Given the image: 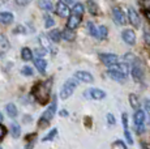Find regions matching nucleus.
I'll use <instances>...</instances> for the list:
<instances>
[{"label": "nucleus", "instance_id": "1", "mask_svg": "<svg viewBox=\"0 0 150 149\" xmlns=\"http://www.w3.org/2000/svg\"><path fill=\"white\" fill-rule=\"evenodd\" d=\"M51 84H52L51 80H46L45 82H39V84H37L35 87H34L31 93L35 96V98L39 101V104L45 105L48 102L50 92H51Z\"/></svg>", "mask_w": 150, "mask_h": 149}, {"label": "nucleus", "instance_id": "2", "mask_svg": "<svg viewBox=\"0 0 150 149\" xmlns=\"http://www.w3.org/2000/svg\"><path fill=\"white\" fill-rule=\"evenodd\" d=\"M56 107H57V99H56V97H54L52 102H51V105H50V107H48L47 110L42 114L41 119H39V122H38L39 127H45V126H47L48 123L52 120L55 113H56Z\"/></svg>", "mask_w": 150, "mask_h": 149}, {"label": "nucleus", "instance_id": "3", "mask_svg": "<svg viewBox=\"0 0 150 149\" xmlns=\"http://www.w3.org/2000/svg\"><path fill=\"white\" fill-rule=\"evenodd\" d=\"M77 88V81L74 79H68L67 81L64 82L62 90H60V98L62 99H67L68 97H71L73 94L74 89Z\"/></svg>", "mask_w": 150, "mask_h": 149}, {"label": "nucleus", "instance_id": "4", "mask_svg": "<svg viewBox=\"0 0 150 149\" xmlns=\"http://www.w3.org/2000/svg\"><path fill=\"white\" fill-rule=\"evenodd\" d=\"M112 18L116 22L117 25H125L127 18H125V13L122 11V8L115 7L112 8Z\"/></svg>", "mask_w": 150, "mask_h": 149}, {"label": "nucleus", "instance_id": "5", "mask_svg": "<svg viewBox=\"0 0 150 149\" xmlns=\"http://www.w3.org/2000/svg\"><path fill=\"white\" fill-rule=\"evenodd\" d=\"M99 59H100V62L105 65H107V67H114L117 63V60H119L117 59V55H115V54H100Z\"/></svg>", "mask_w": 150, "mask_h": 149}, {"label": "nucleus", "instance_id": "6", "mask_svg": "<svg viewBox=\"0 0 150 149\" xmlns=\"http://www.w3.org/2000/svg\"><path fill=\"white\" fill-rule=\"evenodd\" d=\"M122 38H123V41L129 46H133L134 43H136V34H134V31L132 29L124 30L122 33Z\"/></svg>", "mask_w": 150, "mask_h": 149}, {"label": "nucleus", "instance_id": "7", "mask_svg": "<svg viewBox=\"0 0 150 149\" xmlns=\"http://www.w3.org/2000/svg\"><path fill=\"white\" fill-rule=\"evenodd\" d=\"M81 20H82V16H79V15H74V13H71V16H68V22H67V28L69 29H77L79 25L81 24Z\"/></svg>", "mask_w": 150, "mask_h": 149}, {"label": "nucleus", "instance_id": "8", "mask_svg": "<svg viewBox=\"0 0 150 149\" xmlns=\"http://www.w3.org/2000/svg\"><path fill=\"white\" fill-rule=\"evenodd\" d=\"M132 76L134 81H141L142 80V68H141L140 60H134L133 67H132Z\"/></svg>", "mask_w": 150, "mask_h": 149}, {"label": "nucleus", "instance_id": "9", "mask_svg": "<svg viewBox=\"0 0 150 149\" xmlns=\"http://www.w3.org/2000/svg\"><path fill=\"white\" fill-rule=\"evenodd\" d=\"M74 77H76L77 80H80V81H82V82H88V84L94 81L93 74L86 72V71H77V72L74 73Z\"/></svg>", "mask_w": 150, "mask_h": 149}, {"label": "nucleus", "instance_id": "10", "mask_svg": "<svg viewBox=\"0 0 150 149\" xmlns=\"http://www.w3.org/2000/svg\"><path fill=\"white\" fill-rule=\"evenodd\" d=\"M107 74H108L110 77H111L112 80H115V81H119V82L124 81V80H125V76H127L125 73H123L122 71L116 70V68H112V70H108V71H107Z\"/></svg>", "mask_w": 150, "mask_h": 149}, {"label": "nucleus", "instance_id": "11", "mask_svg": "<svg viewBox=\"0 0 150 149\" xmlns=\"http://www.w3.org/2000/svg\"><path fill=\"white\" fill-rule=\"evenodd\" d=\"M128 20L134 28L140 26V22H141L140 21V16H138V13L133 9V8H129L128 9Z\"/></svg>", "mask_w": 150, "mask_h": 149}, {"label": "nucleus", "instance_id": "12", "mask_svg": "<svg viewBox=\"0 0 150 149\" xmlns=\"http://www.w3.org/2000/svg\"><path fill=\"white\" fill-rule=\"evenodd\" d=\"M56 13L60 17H68L69 16V8L64 1H59L56 4Z\"/></svg>", "mask_w": 150, "mask_h": 149}, {"label": "nucleus", "instance_id": "13", "mask_svg": "<svg viewBox=\"0 0 150 149\" xmlns=\"http://www.w3.org/2000/svg\"><path fill=\"white\" fill-rule=\"evenodd\" d=\"M34 65L37 67V70L39 71V73L45 74L46 73V70H47V62L45 59H42V56H37L34 59Z\"/></svg>", "mask_w": 150, "mask_h": 149}, {"label": "nucleus", "instance_id": "14", "mask_svg": "<svg viewBox=\"0 0 150 149\" xmlns=\"http://www.w3.org/2000/svg\"><path fill=\"white\" fill-rule=\"evenodd\" d=\"M133 120H134V126H141L145 123L146 120V115L142 110H136L134 113V116H133Z\"/></svg>", "mask_w": 150, "mask_h": 149}, {"label": "nucleus", "instance_id": "15", "mask_svg": "<svg viewBox=\"0 0 150 149\" xmlns=\"http://www.w3.org/2000/svg\"><path fill=\"white\" fill-rule=\"evenodd\" d=\"M86 94H89V96H90V98H93V99H103L106 97L105 92L100 90V89H96V88L90 89Z\"/></svg>", "mask_w": 150, "mask_h": 149}, {"label": "nucleus", "instance_id": "16", "mask_svg": "<svg viewBox=\"0 0 150 149\" xmlns=\"http://www.w3.org/2000/svg\"><path fill=\"white\" fill-rule=\"evenodd\" d=\"M13 15L11 12H0V22L4 25H8V24H12L13 22Z\"/></svg>", "mask_w": 150, "mask_h": 149}, {"label": "nucleus", "instance_id": "17", "mask_svg": "<svg viewBox=\"0 0 150 149\" xmlns=\"http://www.w3.org/2000/svg\"><path fill=\"white\" fill-rule=\"evenodd\" d=\"M88 11L90 12V15H93V16L99 15V7H98V4L96 1H93V0H89L88 1Z\"/></svg>", "mask_w": 150, "mask_h": 149}, {"label": "nucleus", "instance_id": "18", "mask_svg": "<svg viewBox=\"0 0 150 149\" xmlns=\"http://www.w3.org/2000/svg\"><path fill=\"white\" fill-rule=\"evenodd\" d=\"M48 38L57 43V42H60V39L63 38V33H60V30H57V29H52L48 33Z\"/></svg>", "mask_w": 150, "mask_h": 149}, {"label": "nucleus", "instance_id": "19", "mask_svg": "<svg viewBox=\"0 0 150 149\" xmlns=\"http://www.w3.org/2000/svg\"><path fill=\"white\" fill-rule=\"evenodd\" d=\"M62 33H63V38H64L65 41H73V39L76 38V34H74L73 29H69V28H67V29H64Z\"/></svg>", "mask_w": 150, "mask_h": 149}, {"label": "nucleus", "instance_id": "20", "mask_svg": "<svg viewBox=\"0 0 150 149\" xmlns=\"http://www.w3.org/2000/svg\"><path fill=\"white\" fill-rule=\"evenodd\" d=\"M5 110H7V114L11 118H16L17 116V107L13 104H8L5 106Z\"/></svg>", "mask_w": 150, "mask_h": 149}, {"label": "nucleus", "instance_id": "21", "mask_svg": "<svg viewBox=\"0 0 150 149\" xmlns=\"http://www.w3.org/2000/svg\"><path fill=\"white\" fill-rule=\"evenodd\" d=\"M21 58L24 59V60H31L33 59V53H31V50L29 47H24L21 50Z\"/></svg>", "mask_w": 150, "mask_h": 149}, {"label": "nucleus", "instance_id": "22", "mask_svg": "<svg viewBox=\"0 0 150 149\" xmlns=\"http://www.w3.org/2000/svg\"><path fill=\"white\" fill-rule=\"evenodd\" d=\"M38 5L39 8L43 11H51L52 9V4L50 0H38Z\"/></svg>", "mask_w": 150, "mask_h": 149}, {"label": "nucleus", "instance_id": "23", "mask_svg": "<svg viewBox=\"0 0 150 149\" xmlns=\"http://www.w3.org/2000/svg\"><path fill=\"white\" fill-rule=\"evenodd\" d=\"M83 5L81 3H74L73 8H72V13H74V15H79V16H82L83 15Z\"/></svg>", "mask_w": 150, "mask_h": 149}, {"label": "nucleus", "instance_id": "24", "mask_svg": "<svg viewBox=\"0 0 150 149\" xmlns=\"http://www.w3.org/2000/svg\"><path fill=\"white\" fill-rule=\"evenodd\" d=\"M129 104H131V106L134 109V110H138L140 102H138V98H137L136 94H129Z\"/></svg>", "mask_w": 150, "mask_h": 149}, {"label": "nucleus", "instance_id": "25", "mask_svg": "<svg viewBox=\"0 0 150 149\" xmlns=\"http://www.w3.org/2000/svg\"><path fill=\"white\" fill-rule=\"evenodd\" d=\"M8 48H9V42H8V39L5 38L4 35H0V51L4 53Z\"/></svg>", "mask_w": 150, "mask_h": 149}, {"label": "nucleus", "instance_id": "26", "mask_svg": "<svg viewBox=\"0 0 150 149\" xmlns=\"http://www.w3.org/2000/svg\"><path fill=\"white\" fill-rule=\"evenodd\" d=\"M107 34H108V30L106 26H99L98 28V39H106L107 38Z\"/></svg>", "mask_w": 150, "mask_h": 149}, {"label": "nucleus", "instance_id": "27", "mask_svg": "<svg viewBox=\"0 0 150 149\" xmlns=\"http://www.w3.org/2000/svg\"><path fill=\"white\" fill-rule=\"evenodd\" d=\"M86 28H88L89 33H90L91 35H93V37H97V38H98V29L96 28V25H94V22L89 21L88 24H86Z\"/></svg>", "mask_w": 150, "mask_h": 149}, {"label": "nucleus", "instance_id": "28", "mask_svg": "<svg viewBox=\"0 0 150 149\" xmlns=\"http://www.w3.org/2000/svg\"><path fill=\"white\" fill-rule=\"evenodd\" d=\"M11 133H12L13 137H18L20 135H21V130H20V126L16 124V123H13L12 126H11Z\"/></svg>", "mask_w": 150, "mask_h": 149}, {"label": "nucleus", "instance_id": "29", "mask_svg": "<svg viewBox=\"0 0 150 149\" xmlns=\"http://www.w3.org/2000/svg\"><path fill=\"white\" fill-rule=\"evenodd\" d=\"M114 68H116V70L122 71L123 73H128V64L127 63H116V64L114 65Z\"/></svg>", "mask_w": 150, "mask_h": 149}, {"label": "nucleus", "instance_id": "30", "mask_svg": "<svg viewBox=\"0 0 150 149\" xmlns=\"http://www.w3.org/2000/svg\"><path fill=\"white\" fill-rule=\"evenodd\" d=\"M56 135H57V130H56V128H52L50 133H47L45 137H43V139H42V141H48V140H52L54 137L56 136Z\"/></svg>", "mask_w": 150, "mask_h": 149}, {"label": "nucleus", "instance_id": "31", "mask_svg": "<svg viewBox=\"0 0 150 149\" xmlns=\"http://www.w3.org/2000/svg\"><path fill=\"white\" fill-rule=\"evenodd\" d=\"M54 25H55V20H54V18H52V17H51V16L46 15V16H45V26H46V28H47V29H48V28L54 26Z\"/></svg>", "mask_w": 150, "mask_h": 149}, {"label": "nucleus", "instance_id": "32", "mask_svg": "<svg viewBox=\"0 0 150 149\" xmlns=\"http://www.w3.org/2000/svg\"><path fill=\"white\" fill-rule=\"evenodd\" d=\"M21 73L24 74V76H33L34 71H33V68H31V67H29V65H25V67L21 70Z\"/></svg>", "mask_w": 150, "mask_h": 149}, {"label": "nucleus", "instance_id": "33", "mask_svg": "<svg viewBox=\"0 0 150 149\" xmlns=\"http://www.w3.org/2000/svg\"><path fill=\"white\" fill-rule=\"evenodd\" d=\"M122 120H123L124 130H128V115H127V113H123V115H122Z\"/></svg>", "mask_w": 150, "mask_h": 149}, {"label": "nucleus", "instance_id": "34", "mask_svg": "<svg viewBox=\"0 0 150 149\" xmlns=\"http://www.w3.org/2000/svg\"><path fill=\"white\" fill-rule=\"evenodd\" d=\"M124 135H125V139L128 141V144H133V139H132V135L128 130H124Z\"/></svg>", "mask_w": 150, "mask_h": 149}, {"label": "nucleus", "instance_id": "35", "mask_svg": "<svg viewBox=\"0 0 150 149\" xmlns=\"http://www.w3.org/2000/svg\"><path fill=\"white\" fill-rule=\"evenodd\" d=\"M112 147H114V148H123V149H125V143H123L122 140H117V141H115L114 144H112Z\"/></svg>", "mask_w": 150, "mask_h": 149}, {"label": "nucleus", "instance_id": "36", "mask_svg": "<svg viewBox=\"0 0 150 149\" xmlns=\"http://www.w3.org/2000/svg\"><path fill=\"white\" fill-rule=\"evenodd\" d=\"M107 122H108V124H115L116 123V120H115L112 114H107Z\"/></svg>", "mask_w": 150, "mask_h": 149}, {"label": "nucleus", "instance_id": "37", "mask_svg": "<svg viewBox=\"0 0 150 149\" xmlns=\"http://www.w3.org/2000/svg\"><path fill=\"white\" fill-rule=\"evenodd\" d=\"M35 54H37V56H43L46 54V50H45V48H37Z\"/></svg>", "mask_w": 150, "mask_h": 149}, {"label": "nucleus", "instance_id": "38", "mask_svg": "<svg viewBox=\"0 0 150 149\" xmlns=\"http://www.w3.org/2000/svg\"><path fill=\"white\" fill-rule=\"evenodd\" d=\"M141 4H142V7H145L146 9H149V8H150V0H142V1H141Z\"/></svg>", "mask_w": 150, "mask_h": 149}, {"label": "nucleus", "instance_id": "39", "mask_svg": "<svg viewBox=\"0 0 150 149\" xmlns=\"http://www.w3.org/2000/svg\"><path fill=\"white\" fill-rule=\"evenodd\" d=\"M144 124H141V126H136V132L137 133H142L144 132Z\"/></svg>", "mask_w": 150, "mask_h": 149}, {"label": "nucleus", "instance_id": "40", "mask_svg": "<svg viewBox=\"0 0 150 149\" xmlns=\"http://www.w3.org/2000/svg\"><path fill=\"white\" fill-rule=\"evenodd\" d=\"M4 136H5V128L0 124V139H3Z\"/></svg>", "mask_w": 150, "mask_h": 149}, {"label": "nucleus", "instance_id": "41", "mask_svg": "<svg viewBox=\"0 0 150 149\" xmlns=\"http://www.w3.org/2000/svg\"><path fill=\"white\" fill-rule=\"evenodd\" d=\"M25 33V29H24V26H17L16 29H14V33Z\"/></svg>", "mask_w": 150, "mask_h": 149}, {"label": "nucleus", "instance_id": "42", "mask_svg": "<svg viewBox=\"0 0 150 149\" xmlns=\"http://www.w3.org/2000/svg\"><path fill=\"white\" fill-rule=\"evenodd\" d=\"M145 107H146V110H150V99H146L145 101Z\"/></svg>", "mask_w": 150, "mask_h": 149}, {"label": "nucleus", "instance_id": "43", "mask_svg": "<svg viewBox=\"0 0 150 149\" xmlns=\"http://www.w3.org/2000/svg\"><path fill=\"white\" fill-rule=\"evenodd\" d=\"M145 41L150 43V33H145Z\"/></svg>", "mask_w": 150, "mask_h": 149}, {"label": "nucleus", "instance_id": "44", "mask_svg": "<svg viewBox=\"0 0 150 149\" xmlns=\"http://www.w3.org/2000/svg\"><path fill=\"white\" fill-rule=\"evenodd\" d=\"M145 15H146V17H148V20H149V22H150V11L149 9H146Z\"/></svg>", "mask_w": 150, "mask_h": 149}, {"label": "nucleus", "instance_id": "45", "mask_svg": "<svg viewBox=\"0 0 150 149\" xmlns=\"http://www.w3.org/2000/svg\"><path fill=\"white\" fill-rule=\"evenodd\" d=\"M64 1H65V3H74L76 0H64Z\"/></svg>", "mask_w": 150, "mask_h": 149}, {"label": "nucleus", "instance_id": "46", "mask_svg": "<svg viewBox=\"0 0 150 149\" xmlns=\"http://www.w3.org/2000/svg\"><path fill=\"white\" fill-rule=\"evenodd\" d=\"M20 1H22V4H26V3L29 1V0H20Z\"/></svg>", "mask_w": 150, "mask_h": 149}, {"label": "nucleus", "instance_id": "47", "mask_svg": "<svg viewBox=\"0 0 150 149\" xmlns=\"http://www.w3.org/2000/svg\"><path fill=\"white\" fill-rule=\"evenodd\" d=\"M0 122H3V114L0 113Z\"/></svg>", "mask_w": 150, "mask_h": 149}]
</instances>
